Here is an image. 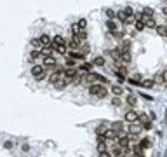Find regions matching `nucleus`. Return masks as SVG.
<instances>
[{
  "mask_svg": "<svg viewBox=\"0 0 167 157\" xmlns=\"http://www.w3.org/2000/svg\"><path fill=\"white\" fill-rule=\"evenodd\" d=\"M89 94H92V96H96V98H106L108 96V91L103 87V86H99L98 84H91V87H89Z\"/></svg>",
  "mask_w": 167,
  "mask_h": 157,
  "instance_id": "obj_1",
  "label": "nucleus"
},
{
  "mask_svg": "<svg viewBox=\"0 0 167 157\" xmlns=\"http://www.w3.org/2000/svg\"><path fill=\"white\" fill-rule=\"evenodd\" d=\"M31 75H33L35 79L42 80L44 75H45V66H44V65H35V66H31Z\"/></svg>",
  "mask_w": 167,
  "mask_h": 157,
  "instance_id": "obj_2",
  "label": "nucleus"
},
{
  "mask_svg": "<svg viewBox=\"0 0 167 157\" xmlns=\"http://www.w3.org/2000/svg\"><path fill=\"white\" fill-rule=\"evenodd\" d=\"M87 82H99V84H108V79L99 75V73H89L87 75Z\"/></svg>",
  "mask_w": 167,
  "mask_h": 157,
  "instance_id": "obj_3",
  "label": "nucleus"
},
{
  "mask_svg": "<svg viewBox=\"0 0 167 157\" xmlns=\"http://www.w3.org/2000/svg\"><path fill=\"white\" fill-rule=\"evenodd\" d=\"M141 129H143V124H138V122H129V127H127L129 135L138 136V135H141Z\"/></svg>",
  "mask_w": 167,
  "mask_h": 157,
  "instance_id": "obj_4",
  "label": "nucleus"
},
{
  "mask_svg": "<svg viewBox=\"0 0 167 157\" xmlns=\"http://www.w3.org/2000/svg\"><path fill=\"white\" fill-rule=\"evenodd\" d=\"M124 119H125V122H138V121H139V114H138V112H134V110H127L125 115H124Z\"/></svg>",
  "mask_w": 167,
  "mask_h": 157,
  "instance_id": "obj_5",
  "label": "nucleus"
},
{
  "mask_svg": "<svg viewBox=\"0 0 167 157\" xmlns=\"http://www.w3.org/2000/svg\"><path fill=\"white\" fill-rule=\"evenodd\" d=\"M42 65L44 66H56V58L52 54H45V56H42Z\"/></svg>",
  "mask_w": 167,
  "mask_h": 157,
  "instance_id": "obj_6",
  "label": "nucleus"
},
{
  "mask_svg": "<svg viewBox=\"0 0 167 157\" xmlns=\"http://www.w3.org/2000/svg\"><path fill=\"white\" fill-rule=\"evenodd\" d=\"M129 141H131V138H129V136H125L124 133H118L117 143L122 147V148H127V147H129Z\"/></svg>",
  "mask_w": 167,
  "mask_h": 157,
  "instance_id": "obj_7",
  "label": "nucleus"
},
{
  "mask_svg": "<svg viewBox=\"0 0 167 157\" xmlns=\"http://www.w3.org/2000/svg\"><path fill=\"white\" fill-rule=\"evenodd\" d=\"M70 82H71L70 79H66V77H63V79H59L58 82L54 84V87H56V89H65V87H66V86H68Z\"/></svg>",
  "mask_w": 167,
  "mask_h": 157,
  "instance_id": "obj_8",
  "label": "nucleus"
},
{
  "mask_svg": "<svg viewBox=\"0 0 167 157\" xmlns=\"http://www.w3.org/2000/svg\"><path fill=\"white\" fill-rule=\"evenodd\" d=\"M120 60L124 63H131V60H132V56H131V52H129V49H122L120 51Z\"/></svg>",
  "mask_w": 167,
  "mask_h": 157,
  "instance_id": "obj_9",
  "label": "nucleus"
},
{
  "mask_svg": "<svg viewBox=\"0 0 167 157\" xmlns=\"http://www.w3.org/2000/svg\"><path fill=\"white\" fill-rule=\"evenodd\" d=\"M39 39H40V42H42V45H44V47H49L50 44H52V39H50L49 35H45V33H44V35H40Z\"/></svg>",
  "mask_w": 167,
  "mask_h": 157,
  "instance_id": "obj_10",
  "label": "nucleus"
},
{
  "mask_svg": "<svg viewBox=\"0 0 167 157\" xmlns=\"http://www.w3.org/2000/svg\"><path fill=\"white\" fill-rule=\"evenodd\" d=\"M106 26H108V30L111 31V33H118V25L115 23V19H108Z\"/></svg>",
  "mask_w": 167,
  "mask_h": 157,
  "instance_id": "obj_11",
  "label": "nucleus"
},
{
  "mask_svg": "<svg viewBox=\"0 0 167 157\" xmlns=\"http://www.w3.org/2000/svg\"><path fill=\"white\" fill-rule=\"evenodd\" d=\"M63 75H65V73H61L59 70H58V72H54V73H52V75L49 77V82H50V84H56L59 79H63Z\"/></svg>",
  "mask_w": 167,
  "mask_h": 157,
  "instance_id": "obj_12",
  "label": "nucleus"
},
{
  "mask_svg": "<svg viewBox=\"0 0 167 157\" xmlns=\"http://www.w3.org/2000/svg\"><path fill=\"white\" fill-rule=\"evenodd\" d=\"M75 73H77V70H75L73 66H68V68L65 70V77H66V79H70V80H71V79H75Z\"/></svg>",
  "mask_w": 167,
  "mask_h": 157,
  "instance_id": "obj_13",
  "label": "nucleus"
},
{
  "mask_svg": "<svg viewBox=\"0 0 167 157\" xmlns=\"http://www.w3.org/2000/svg\"><path fill=\"white\" fill-rule=\"evenodd\" d=\"M63 44H66L65 39L61 37V35H56L54 39H52V47H56V45H63Z\"/></svg>",
  "mask_w": 167,
  "mask_h": 157,
  "instance_id": "obj_14",
  "label": "nucleus"
},
{
  "mask_svg": "<svg viewBox=\"0 0 167 157\" xmlns=\"http://www.w3.org/2000/svg\"><path fill=\"white\" fill-rule=\"evenodd\" d=\"M111 94L113 96H120V94H124V89H122V86H111Z\"/></svg>",
  "mask_w": 167,
  "mask_h": 157,
  "instance_id": "obj_15",
  "label": "nucleus"
},
{
  "mask_svg": "<svg viewBox=\"0 0 167 157\" xmlns=\"http://www.w3.org/2000/svg\"><path fill=\"white\" fill-rule=\"evenodd\" d=\"M111 129H115L117 133H124V122H113Z\"/></svg>",
  "mask_w": 167,
  "mask_h": 157,
  "instance_id": "obj_16",
  "label": "nucleus"
},
{
  "mask_svg": "<svg viewBox=\"0 0 167 157\" xmlns=\"http://www.w3.org/2000/svg\"><path fill=\"white\" fill-rule=\"evenodd\" d=\"M153 79H145V80H143V82H141V86H143V87H145V89H151V87H153Z\"/></svg>",
  "mask_w": 167,
  "mask_h": 157,
  "instance_id": "obj_17",
  "label": "nucleus"
},
{
  "mask_svg": "<svg viewBox=\"0 0 167 157\" xmlns=\"http://www.w3.org/2000/svg\"><path fill=\"white\" fill-rule=\"evenodd\" d=\"M157 21L153 19V18H150V19H146V28H151V30H157Z\"/></svg>",
  "mask_w": 167,
  "mask_h": 157,
  "instance_id": "obj_18",
  "label": "nucleus"
},
{
  "mask_svg": "<svg viewBox=\"0 0 167 157\" xmlns=\"http://www.w3.org/2000/svg\"><path fill=\"white\" fill-rule=\"evenodd\" d=\"M117 16H118V19L122 21V23H127V18H129V14H127V12H125V10H124V9L120 10V12H118Z\"/></svg>",
  "mask_w": 167,
  "mask_h": 157,
  "instance_id": "obj_19",
  "label": "nucleus"
},
{
  "mask_svg": "<svg viewBox=\"0 0 167 157\" xmlns=\"http://www.w3.org/2000/svg\"><path fill=\"white\" fill-rule=\"evenodd\" d=\"M68 54H70V58H73V60H75V58H77V60H82V58H85V54H84V52H75V51H70Z\"/></svg>",
  "mask_w": 167,
  "mask_h": 157,
  "instance_id": "obj_20",
  "label": "nucleus"
},
{
  "mask_svg": "<svg viewBox=\"0 0 167 157\" xmlns=\"http://www.w3.org/2000/svg\"><path fill=\"white\" fill-rule=\"evenodd\" d=\"M134 25H136V30H139V31H143L145 28H146V23H145L143 19H138Z\"/></svg>",
  "mask_w": 167,
  "mask_h": 157,
  "instance_id": "obj_21",
  "label": "nucleus"
},
{
  "mask_svg": "<svg viewBox=\"0 0 167 157\" xmlns=\"http://www.w3.org/2000/svg\"><path fill=\"white\" fill-rule=\"evenodd\" d=\"M54 51L58 52V54H68V52H66V44H63V45H56Z\"/></svg>",
  "mask_w": 167,
  "mask_h": 157,
  "instance_id": "obj_22",
  "label": "nucleus"
},
{
  "mask_svg": "<svg viewBox=\"0 0 167 157\" xmlns=\"http://www.w3.org/2000/svg\"><path fill=\"white\" fill-rule=\"evenodd\" d=\"M111 156H125V154H124V148H122L120 145L115 147V148L111 150Z\"/></svg>",
  "mask_w": 167,
  "mask_h": 157,
  "instance_id": "obj_23",
  "label": "nucleus"
},
{
  "mask_svg": "<svg viewBox=\"0 0 167 157\" xmlns=\"http://www.w3.org/2000/svg\"><path fill=\"white\" fill-rule=\"evenodd\" d=\"M94 66H105V58L103 56H98V58H94Z\"/></svg>",
  "mask_w": 167,
  "mask_h": 157,
  "instance_id": "obj_24",
  "label": "nucleus"
},
{
  "mask_svg": "<svg viewBox=\"0 0 167 157\" xmlns=\"http://www.w3.org/2000/svg\"><path fill=\"white\" fill-rule=\"evenodd\" d=\"M127 103L131 105V106H134V105L138 103V98H136L134 94H127Z\"/></svg>",
  "mask_w": 167,
  "mask_h": 157,
  "instance_id": "obj_25",
  "label": "nucleus"
},
{
  "mask_svg": "<svg viewBox=\"0 0 167 157\" xmlns=\"http://www.w3.org/2000/svg\"><path fill=\"white\" fill-rule=\"evenodd\" d=\"M92 66H94V63H82V65H80V70H84V72H89Z\"/></svg>",
  "mask_w": 167,
  "mask_h": 157,
  "instance_id": "obj_26",
  "label": "nucleus"
},
{
  "mask_svg": "<svg viewBox=\"0 0 167 157\" xmlns=\"http://www.w3.org/2000/svg\"><path fill=\"white\" fill-rule=\"evenodd\" d=\"M157 33L158 35H162V37H166L167 35V25L166 26H157Z\"/></svg>",
  "mask_w": 167,
  "mask_h": 157,
  "instance_id": "obj_27",
  "label": "nucleus"
},
{
  "mask_svg": "<svg viewBox=\"0 0 167 157\" xmlns=\"http://www.w3.org/2000/svg\"><path fill=\"white\" fill-rule=\"evenodd\" d=\"M141 12H143L145 16H148V18H153V10L150 9V7H145V9L141 10Z\"/></svg>",
  "mask_w": 167,
  "mask_h": 157,
  "instance_id": "obj_28",
  "label": "nucleus"
},
{
  "mask_svg": "<svg viewBox=\"0 0 167 157\" xmlns=\"http://www.w3.org/2000/svg\"><path fill=\"white\" fill-rule=\"evenodd\" d=\"M31 45H33V47H44V45H42V42H40V39H39V37H37V39H31Z\"/></svg>",
  "mask_w": 167,
  "mask_h": 157,
  "instance_id": "obj_29",
  "label": "nucleus"
},
{
  "mask_svg": "<svg viewBox=\"0 0 167 157\" xmlns=\"http://www.w3.org/2000/svg\"><path fill=\"white\" fill-rule=\"evenodd\" d=\"M96 133H98V135H105V133H106V127H105L103 124L98 126V127H96Z\"/></svg>",
  "mask_w": 167,
  "mask_h": 157,
  "instance_id": "obj_30",
  "label": "nucleus"
},
{
  "mask_svg": "<svg viewBox=\"0 0 167 157\" xmlns=\"http://www.w3.org/2000/svg\"><path fill=\"white\" fill-rule=\"evenodd\" d=\"M139 145L143 147V148H148V147H150V140H148V138H143V140H141V143H139Z\"/></svg>",
  "mask_w": 167,
  "mask_h": 157,
  "instance_id": "obj_31",
  "label": "nucleus"
},
{
  "mask_svg": "<svg viewBox=\"0 0 167 157\" xmlns=\"http://www.w3.org/2000/svg\"><path fill=\"white\" fill-rule=\"evenodd\" d=\"M151 127H153V124H151V121H146V122H143V129H151Z\"/></svg>",
  "mask_w": 167,
  "mask_h": 157,
  "instance_id": "obj_32",
  "label": "nucleus"
},
{
  "mask_svg": "<svg viewBox=\"0 0 167 157\" xmlns=\"http://www.w3.org/2000/svg\"><path fill=\"white\" fill-rule=\"evenodd\" d=\"M139 121H141V122H146V121H150V119H148L146 114H139Z\"/></svg>",
  "mask_w": 167,
  "mask_h": 157,
  "instance_id": "obj_33",
  "label": "nucleus"
},
{
  "mask_svg": "<svg viewBox=\"0 0 167 157\" xmlns=\"http://www.w3.org/2000/svg\"><path fill=\"white\" fill-rule=\"evenodd\" d=\"M106 16H108V18H110V19H115V12H113V10H106Z\"/></svg>",
  "mask_w": 167,
  "mask_h": 157,
  "instance_id": "obj_34",
  "label": "nucleus"
},
{
  "mask_svg": "<svg viewBox=\"0 0 167 157\" xmlns=\"http://www.w3.org/2000/svg\"><path fill=\"white\" fill-rule=\"evenodd\" d=\"M111 103L115 105V106H118V105H120V98H118V96H115V98L111 100Z\"/></svg>",
  "mask_w": 167,
  "mask_h": 157,
  "instance_id": "obj_35",
  "label": "nucleus"
},
{
  "mask_svg": "<svg viewBox=\"0 0 167 157\" xmlns=\"http://www.w3.org/2000/svg\"><path fill=\"white\" fill-rule=\"evenodd\" d=\"M37 58H40V52L39 51H33V52H31V60H37Z\"/></svg>",
  "mask_w": 167,
  "mask_h": 157,
  "instance_id": "obj_36",
  "label": "nucleus"
},
{
  "mask_svg": "<svg viewBox=\"0 0 167 157\" xmlns=\"http://www.w3.org/2000/svg\"><path fill=\"white\" fill-rule=\"evenodd\" d=\"M66 66H75V61H73V58L66 60Z\"/></svg>",
  "mask_w": 167,
  "mask_h": 157,
  "instance_id": "obj_37",
  "label": "nucleus"
},
{
  "mask_svg": "<svg viewBox=\"0 0 167 157\" xmlns=\"http://www.w3.org/2000/svg\"><path fill=\"white\" fill-rule=\"evenodd\" d=\"M162 79H164V82H167V70L162 72Z\"/></svg>",
  "mask_w": 167,
  "mask_h": 157,
  "instance_id": "obj_38",
  "label": "nucleus"
},
{
  "mask_svg": "<svg viewBox=\"0 0 167 157\" xmlns=\"http://www.w3.org/2000/svg\"><path fill=\"white\" fill-rule=\"evenodd\" d=\"M162 12H164V16H167V7H164V9H162Z\"/></svg>",
  "mask_w": 167,
  "mask_h": 157,
  "instance_id": "obj_39",
  "label": "nucleus"
}]
</instances>
